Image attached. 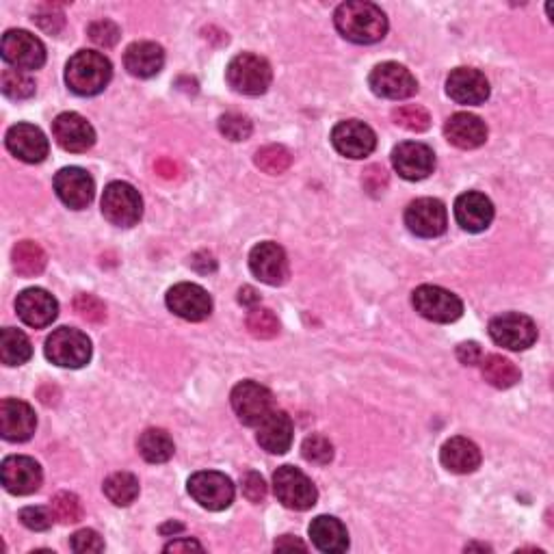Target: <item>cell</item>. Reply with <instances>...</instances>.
Masks as SVG:
<instances>
[{
  "label": "cell",
  "mask_w": 554,
  "mask_h": 554,
  "mask_svg": "<svg viewBox=\"0 0 554 554\" xmlns=\"http://www.w3.org/2000/svg\"><path fill=\"white\" fill-rule=\"evenodd\" d=\"M334 24L338 33L353 44H377L388 33V18L373 3L351 0L342 3L334 13Z\"/></svg>",
  "instance_id": "cell-1"
},
{
  "label": "cell",
  "mask_w": 554,
  "mask_h": 554,
  "mask_svg": "<svg viewBox=\"0 0 554 554\" xmlns=\"http://www.w3.org/2000/svg\"><path fill=\"white\" fill-rule=\"evenodd\" d=\"M113 78L111 61L96 50H81L65 65V83L76 96H98Z\"/></svg>",
  "instance_id": "cell-2"
},
{
  "label": "cell",
  "mask_w": 554,
  "mask_h": 554,
  "mask_svg": "<svg viewBox=\"0 0 554 554\" xmlns=\"http://www.w3.org/2000/svg\"><path fill=\"white\" fill-rule=\"evenodd\" d=\"M228 85L243 96H262L271 87L273 72L267 59L252 52L236 55L226 70Z\"/></svg>",
  "instance_id": "cell-3"
},
{
  "label": "cell",
  "mask_w": 554,
  "mask_h": 554,
  "mask_svg": "<svg viewBox=\"0 0 554 554\" xmlns=\"http://www.w3.org/2000/svg\"><path fill=\"white\" fill-rule=\"evenodd\" d=\"M46 358L61 368H83L91 360V340L81 329L61 327L46 338Z\"/></svg>",
  "instance_id": "cell-4"
},
{
  "label": "cell",
  "mask_w": 554,
  "mask_h": 554,
  "mask_svg": "<svg viewBox=\"0 0 554 554\" xmlns=\"http://www.w3.org/2000/svg\"><path fill=\"white\" fill-rule=\"evenodd\" d=\"M102 215L117 228H133L143 215L139 191L128 182H111L102 193Z\"/></svg>",
  "instance_id": "cell-5"
},
{
  "label": "cell",
  "mask_w": 554,
  "mask_h": 554,
  "mask_svg": "<svg viewBox=\"0 0 554 554\" xmlns=\"http://www.w3.org/2000/svg\"><path fill=\"white\" fill-rule=\"evenodd\" d=\"M412 306L422 319L433 323H455L464 314L461 299L442 286H418L412 293Z\"/></svg>",
  "instance_id": "cell-6"
},
{
  "label": "cell",
  "mask_w": 554,
  "mask_h": 554,
  "mask_svg": "<svg viewBox=\"0 0 554 554\" xmlns=\"http://www.w3.org/2000/svg\"><path fill=\"white\" fill-rule=\"evenodd\" d=\"M273 490L280 503L295 511H308L319 500L314 483L295 466H282L273 474Z\"/></svg>",
  "instance_id": "cell-7"
},
{
  "label": "cell",
  "mask_w": 554,
  "mask_h": 554,
  "mask_svg": "<svg viewBox=\"0 0 554 554\" xmlns=\"http://www.w3.org/2000/svg\"><path fill=\"white\" fill-rule=\"evenodd\" d=\"M189 494L197 505L208 511H223L234 503V483L230 477L215 470L195 472L187 483Z\"/></svg>",
  "instance_id": "cell-8"
},
{
  "label": "cell",
  "mask_w": 554,
  "mask_h": 554,
  "mask_svg": "<svg viewBox=\"0 0 554 554\" xmlns=\"http://www.w3.org/2000/svg\"><path fill=\"white\" fill-rule=\"evenodd\" d=\"M490 336L498 347H505L509 351H526L535 345L537 325L531 316L505 312L490 321Z\"/></svg>",
  "instance_id": "cell-9"
},
{
  "label": "cell",
  "mask_w": 554,
  "mask_h": 554,
  "mask_svg": "<svg viewBox=\"0 0 554 554\" xmlns=\"http://www.w3.org/2000/svg\"><path fill=\"white\" fill-rule=\"evenodd\" d=\"M0 52H3V59L9 65L22 72L39 70L46 63V46L42 44V39L29 31H7L3 35Z\"/></svg>",
  "instance_id": "cell-10"
},
{
  "label": "cell",
  "mask_w": 554,
  "mask_h": 554,
  "mask_svg": "<svg viewBox=\"0 0 554 554\" xmlns=\"http://www.w3.org/2000/svg\"><path fill=\"white\" fill-rule=\"evenodd\" d=\"M232 410L247 427H258L275 407L273 394L269 388L260 386L258 381H241L232 390Z\"/></svg>",
  "instance_id": "cell-11"
},
{
  "label": "cell",
  "mask_w": 554,
  "mask_h": 554,
  "mask_svg": "<svg viewBox=\"0 0 554 554\" xmlns=\"http://www.w3.org/2000/svg\"><path fill=\"white\" fill-rule=\"evenodd\" d=\"M368 85H371L375 96L386 100H405L412 98L418 91V81L414 74L405 65L394 61L379 63L371 76H368Z\"/></svg>",
  "instance_id": "cell-12"
},
{
  "label": "cell",
  "mask_w": 554,
  "mask_h": 554,
  "mask_svg": "<svg viewBox=\"0 0 554 554\" xmlns=\"http://www.w3.org/2000/svg\"><path fill=\"white\" fill-rule=\"evenodd\" d=\"M405 226L420 239H435L446 232V206L433 197H420L405 210Z\"/></svg>",
  "instance_id": "cell-13"
},
{
  "label": "cell",
  "mask_w": 554,
  "mask_h": 554,
  "mask_svg": "<svg viewBox=\"0 0 554 554\" xmlns=\"http://www.w3.org/2000/svg\"><path fill=\"white\" fill-rule=\"evenodd\" d=\"M167 308L184 321H204L213 312V299L202 286L182 282L167 293Z\"/></svg>",
  "instance_id": "cell-14"
},
{
  "label": "cell",
  "mask_w": 554,
  "mask_h": 554,
  "mask_svg": "<svg viewBox=\"0 0 554 554\" xmlns=\"http://www.w3.org/2000/svg\"><path fill=\"white\" fill-rule=\"evenodd\" d=\"M332 143L338 154L358 161V158L373 154V150L377 148V137L375 130L368 124L360 120H347L334 126Z\"/></svg>",
  "instance_id": "cell-15"
},
{
  "label": "cell",
  "mask_w": 554,
  "mask_h": 554,
  "mask_svg": "<svg viewBox=\"0 0 554 554\" xmlns=\"http://www.w3.org/2000/svg\"><path fill=\"white\" fill-rule=\"evenodd\" d=\"M249 269H252V273L262 284L269 286H282L290 273L286 252L271 241L260 243L252 249V254H249Z\"/></svg>",
  "instance_id": "cell-16"
},
{
  "label": "cell",
  "mask_w": 554,
  "mask_h": 554,
  "mask_svg": "<svg viewBox=\"0 0 554 554\" xmlns=\"http://www.w3.org/2000/svg\"><path fill=\"white\" fill-rule=\"evenodd\" d=\"M52 137L61 145L65 152L81 154L94 148L96 130L83 115L78 113H61L52 122Z\"/></svg>",
  "instance_id": "cell-17"
},
{
  "label": "cell",
  "mask_w": 554,
  "mask_h": 554,
  "mask_svg": "<svg viewBox=\"0 0 554 554\" xmlns=\"http://www.w3.org/2000/svg\"><path fill=\"white\" fill-rule=\"evenodd\" d=\"M392 165L405 180H425L435 169V154L425 143L405 141L392 150Z\"/></svg>",
  "instance_id": "cell-18"
},
{
  "label": "cell",
  "mask_w": 554,
  "mask_h": 554,
  "mask_svg": "<svg viewBox=\"0 0 554 554\" xmlns=\"http://www.w3.org/2000/svg\"><path fill=\"white\" fill-rule=\"evenodd\" d=\"M3 485L9 494L29 496L42 487L44 474L42 466L35 459L24 455H13L3 461Z\"/></svg>",
  "instance_id": "cell-19"
},
{
  "label": "cell",
  "mask_w": 554,
  "mask_h": 554,
  "mask_svg": "<svg viewBox=\"0 0 554 554\" xmlns=\"http://www.w3.org/2000/svg\"><path fill=\"white\" fill-rule=\"evenodd\" d=\"M55 191L65 206L83 210L94 200L96 182L81 167H65L55 176Z\"/></svg>",
  "instance_id": "cell-20"
},
{
  "label": "cell",
  "mask_w": 554,
  "mask_h": 554,
  "mask_svg": "<svg viewBox=\"0 0 554 554\" xmlns=\"http://www.w3.org/2000/svg\"><path fill=\"white\" fill-rule=\"evenodd\" d=\"M16 312L29 327L42 329L57 319L59 303L44 288H26L16 299Z\"/></svg>",
  "instance_id": "cell-21"
},
{
  "label": "cell",
  "mask_w": 554,
  "mask_h": 554,
  "mask_svg": "<svg viewBox=\"0 0 554 554\" xmlns=\"http://www.w3.org/2000/svg\"><path fill=\"white\" fill-rule=\"evenodd\" d=\"M37 418L33 407L18 399H5L0 403V433L7 442H26L33 438Z\"/></svg>",
  "instance_id": "cell-22"
},
{
  "label": "cell",
  "mask_w": 554,
  "mask_h": 554,
  "mask_svg": "<svg viewBox=\"0 0 554 554\" xmlns=\"http://www.w3.org/2000/svg\"><path fill=\"white\" fill-rule=\"evenodd\" d=\"M7 150L24 163H42L48 156V139L33 124H16L7 130Z\"/></svg>",
  "instance_id": "cell-23"
},
{
  "label": "cell",
  "mask_w": 554,
  "mask_h": 554,
  "mask_svg": "<svg viewBox=\"0 0 554 554\" xmlns=\"http://www.w3.org/2000/svg\"><path fill=\"white\" fill-rule=\"evenodd\" d=\"M455 219L466 232H483L494 221V204L487 195L479 191H468L457 197Z\"/></svg>",
  "instance_id": "cell-24"
},
{
  "label": "cell",
  "mask_w": 554,
  "mask_h": 554,
  "mask_svg": "<svg viewBox=\"0 0 554 554\" xmlns=\"http://www.w3.org/2000/svg\"><path fill=\"white\" fill-rule=\"evenodd\" d=\"M446 94L457 104H483L490 98V83L479 70L457 68L446 78Z\"/></svg>",
  "instance_id": "cell-25"
},
{
  "label": "cell",
  "mask_w": 554,
  "mask_h": 554,
  "mask_svg": "<svg viewBox=\"0 0 554 554\" xmlns=\"http://www.w3.org/2000/svg\"><path fill=\"white\" fill-rule=\"evenodd\" d=\"M293 420L282 410H273L258 425L256 440L271 455H284L293 446Z\"/></svg>",
  "instance_id": "cell-26"
},
{
  "label": "cell",
  "mask_w": 554,
  "mask_h": 554,
  "mask_svg": "<svg viewBox=\"0 0 554 554\" xmlns=\"http://www.w3.org/2000/svg\"><path fill=\"white\" fill-rule=\"evenodd\" d=\"M444 135L459 150L481 148L487 141V126L481 117L472 113H455L444 124Z\"/></svg>",
  "instance_id": "cell-27"
},
{
  "label": "cell",
  "mask_w": 554,
  "mask_h": 554,
  "mask_svg": "<svg viewBox=\"0 0 554 554\" xmlns=\"http://www.w3.org/2000/svg\"><path fill=\"white\" fill-rule=\"evenodd\" d=\"M440 461L448 472L472 474V472H477L481 466V451L472 440L457 435V438H451L444 442L442 451H440Z\"/></svg>",
  "instance_id": "cell-28"
},
{
  "label": "cell",
  "mask_w": 554,
  "mask_h": 554,
  "mask_svg": "<svg viewBox=\"0 0 554 554\" xmlns=\"http://www.w3.org/2000/svg\"><path fill=\"white\" fill-rule=\"evenodd\" d=\"M124 65L137 78H152L163 70L165 50L154 42H135L124 52Z\"/></svg>",
  "instance_id": "cell-29"
},
{
  "label": "cell",
  "mask_w": 554,
  "mask_h": 554,
  "mask_svg": "<svg viewBox=\"0 0 554 554\" xmlns=\"http://www.w3.org/2000/svg\"><path fill=\"white\" fill-rule=\"evenodd\" d=\"M310 537L312 544L321 552H345L349 548V535L345 524L332 516H319L314 518L310 524Z\"/></svg>",
  "instance_id": "cell-30"
},
{
  "label": "cell",
  "mask_w": 554,
  "mask_h": 554,
  "mask_svg": "<svg viewBox=\"0 0 554 554\" xmlns=\"http://www.w3.org/2000/svg\"><path fill=\"white\" fill-rule=\"evenodd\" d=\"M481 373L487 384L498 390L513 388L520 381V368L498 353L487 355L485 360H481Z\"/></svg>",
  "instance_id": "cell-31"
},
{
  "label": "cell",
  "mask_w": 554,
  "mask_h": 554,
  "mask_svg": "<svg viewBox=\"0 0 554 554\" xmlns=\"http://www.w3.org/2000/svg\"><path fill=\"white\" fill-rule=\"evenodd\" d=\"M139 453L148 464H165L176 453L174 440L165 429H145L139 438Z\"/></svg>",
  "instance_id": "cell-32"
},
{
  "label": "cell",
  "mask_w": 554,
  "mask_h": 554,
  "mask_svg": "<svg viewBox=\"0 0 554 554\" xmlns=\"http://www.w3.org/2000/svg\"><path fill=\"white\" fill-rule=\"evenodd\" d=\"M11 265L22 277H35L48 265V256L35 241H20L11 252Z\"/></svg>",
  "instance_id": "cell-33"
},
{
  "label": "cell",
  "mask_w": 554,
  "mask_h": 554,
  "mask_svg": "<svg viewBox=\"0 0 554 554\" xmlns=\"http://www.w3.org/2000/svg\"><path fill=\"white\" fill-rule=\"evenodd\" d=\"M31 355V340L20 329L5 327L0 332V360L5 366H22L31 360Z\"/></svg>",
  "instance_id": "cell-34"
},
{
  "label": "cell",
  "mask_w": 554,
  "mask_h": 554,
  "mask_svg": "<svg viewBox=\"0 0 554 554\" xmlns=\"http://www.w3.org/2000/svg\"><path fill=\"white\" fill-rule=\"evenodd\" d=\"M102 490L115 507H128L139 498V479L130 472H115L104 481Z\"/></svg>",
  "instance_id": "cell-35"
},
{
  "label": "cell",
  "mask_w": 554,
  "mask_h": 554,
  "mask_svg": "<svg viewBox=\"0 0 554 554\" xmlns=\"http://www.w3.org/2000/svg\"><path fill=\"white\" fill-rule=\"evenodd\" d=\"M254 163L260 171L269 176H280L293 163V156L284 148V145H265L256 152Z\"/></svg>",
  "instance_id": "cell-36"
},
{
  "label": "cell",
  "mask_w": 554,
  "mask_h": 554,
  "mask_svg": "<svg viewBox=\"0 0 554 554\" xmlns=\"http://www.w3.org/2000/svg\"><path fill=\"white\" fill-rule=\"evenodd\" d=\"M0 87L9 100H29L35 96V81L29 72L22 70H5Z\"/></svg>",
  "instance_id": "cell-37"
},
{
  "label": "cell",
  "mask_w": 554,
  "mask_h": 554,
  "mask_svg": "<svg viewBox=\"0 0 554 554\" xmlns=\"http://www.w3.org/2000/svg\"><path fill=\"white\" fill-rule=\"evenodd\" d=\"M50 511L59 524H76L83 520V503L72 492H59L52 498Z\"/></svg>",
  "instance_id": "cell-38"
},
{
  "label": "cell",
  "mask_w": 554,
  "mask_h": 554,
  "mask_svg": "<svg viewBox=\"0 0 554 554\" xmlns=\"http://www.w3.org/2000/svg\"><path fill=\"white\" fill-rule=\"evenodd\" d=\"M249 334L260 340H271L280 334V321L269 308H252L247 314Z\"/></svg>",
  "instance_id": "cell-39"
},
{
  "label": "cell",
  "mask_w": 554,
  "mask_h": 554,
  "mask_svg": "<svg viewBox=\"0 0 554 554\" xmlns=\"http://www.w3.org/2000/svg\"><path fill=\"white\" fill-rule=\"evenodd\" d=\"M392 120L397 126L410 130V133H425L431 126V115L427 109L416 107V104H405L392 111Z\"/></svg>",
  "instance_id": "cell-40"
},
{
  "label": "cell",
  "mask_w": 554,
  "mask_h": 554,
  "mask_svg": "<svg viewBox=\"0 0 554 554\" xmlns=\"http://www.w3.org/2000/svg\"><path fill=\"white\" fill-rule=\"evenodd\" d=\"M301 455L310 464L316 466H327L329 461L334 459V446L323 435H310V438L303 440L301 444Z\"/></svg>",
  "instance_id": "cell-41"
},
{
  "label": "cell",
  "mask_w": 554,
  "mask_h": 554,
  "mask_svg": "<svg viewBox=\"0 0 554 554\" xmlns=\"http://www.w3.org/2000/svg\"><path fill=\"white\" fill-rule=\"evenodd\" d=\"M219 130L221 135L230 141H247L252 137L254 126L241 113H226L219 117Z\"/></svg>",
  "instance_id": "cell-42"
},
{
  "label": "cell",
  "mask_w": 554,
  "mask_h": 554,
  "mask_svg": "<svg viewBox=\"0 0 554 554\" xmlns=\"http://www.w3.org/2000/svg\"><path fill=\"white\" fill-rule=\"evenodd\" d=\"M87 35H89V39L96 46H100V48H113L122 33H120V26H117L115 22H111V20H98V22H91L89 24Z\"/></svg>",
  "instance_id": "cell-43"
},
{
  "label": "cell",
  "mask_w": 554,
  "mask_h": 554,
  "mask_svg": "<svg viewBox=\"0 0 554 554\" xmlns=\"http://www.w3.org/2000/svg\"><path fill=\"white\" fill-rule=\"evenodd\" d=\"M74 310L89 323H102L107 319V308H104V303L94 295H76Z\"/></svg>",
  "instance_id": "cell-44"
},
{
  "label": "cell",
  "mask_w": 554,
  "mask_h": 554,
  "mask_svg": "<svg viewBox=\"0 0 554 554\" xmlns=\"http://www.w3.org/2000/svg\"><path fill=\"white\" fill-rule=\"evenodd\" d=\"M52 520H55L52 511L44 507H24L20 511V522L31 531H48L52 526Z\"/></svg>",
  "instance_id": "cell-45"
},
{
  "label": "cell",
  "mask_w": 554,
  "mask_h": 554,
  "mask_svg": "<svg viewBox=\"0 0 554 554\" xmlns=\"http://www.w3.org/2000/svg\"><path fill=\"white\" fill-rule=\"evenodd\" d=\"M241 487H243V496L249 500V503H254V505L265 503L267 483L258 472H254V470L245 472L243 479H241Z\"/></svg>",
  "instance_id": "cell-46"
},
{
  "label": "cell",
  "mask_w": 554,
  "mask_h": 554,
  "mask_svg": "<svg viewBox=\"0 0 554 554\" xmlns=\"http://www.w3.org/2000/svg\"><path fill=\"white\" fill-rule=\"evenodd\" d=\"M33 22L48 35H59L65 24V18L61 11H55L52 7H42L33 13Z\"/></svg>",
  "instance_id": "cell-47"
},
{
  "label": "cell",
  "mask_w": 554,
  "mask_h": 554,
  "mask_svg": "<svg viewBox=\"0 0 554 554\" xmlns=\"http://www.w3.org/2000/svg\"><path fill=\"white\" fill-rule=\"evenodd\" d=\"M70 546L74 552H102L104 550V539L91 529H83L72 535L70 539Z\"/></svg>",
  "instance_id": "cell-48"
},
{
  "label": "cell",
  "mask_w": 554,
  "mask_h": 554,
  "mask_svg": "<svg viewBox=\"0 0 554 554\" xmlns=\"http://www.w3.org/2000/svg\"><path fill=\"white\" fill-rule=\"evenodd\" d=\"M457 360L464 366H477L483 360V351L477 342H461L457 347Z\"/></svg>",
  "instance_id": "cell-49"
},
{
  "label": "cell",
  "mask_w": 554,
  "mask_h": 554,
  "mask_svg": "<svg viewBox=\"0 0 554 554\" xmlns=\"http://www.w3.org/2000/svg\"><path fill=\"white\" fill-rule=\"evenodd\" d=\"M191 267L200 273H213L217 269V260L208 252H200L191 258Z\"/></svg>",
  "instance_id": "cell-50"
},
{
  "label": "cell",
  "mask_w": 554,
  "mask_h": 554,
  "mask_svg": "<svg viewBox=\"0 0 554 554\" xmlns=\"http://www.w3.org/2000/svg\"><path fill=\"white\" fill-rule=\"evenodd\" d=\"M191 550H197L202 552V544H197L195 539H174V542L165 546V552H191Z\"/></svg>",
  "instance_id": "cell-51"
},
{
  "label": "cell",
  "mask_w": 554,
  "mask_h": 554,
  "mask_svg": "<svg viewBox=\"0 0 554 554\" xmlns=\"http://www.w3.org/2000/svg\"><path fill=\"white\" fill-rule=\"evenodd\" d=\"M239 301L243 303V306H247V308H256L258 303H260L258 290L252 288V286H243V288L239 290Z\"/></svg>",
  "instance_id": "cell-52"
},
{
  "label": "cell",
  "mask_w": 554,
  "mask_h": 554,
  "mask_svg": "<svg viewBox=\"0 0 554 554\" xmlns=\"http://www.w3.org/2000/svg\"><path fill=\"white\" fill-rule=\"evenodd\" d=\"M295 548L297 550H308V546L303 542H299V539L293 537V535H282L275 542V550H295Z\"/></svg>",
  "instance_id": "cell-53"
},
{
  "label": "cell",
  "mask_w": 554,
  "mask_h": 554,
  "mask_svg": "<svg viewBox=\"0 0 554 554\" xmlns=\"http://www.w3.org/2000/svg\"><path fill=\"white\" fill-rule=\"evenodd\" d=\"M154 167H156V174L163 178H176V174H178L176 163L169 161V158H161V161H158Z\"/></svg>",
  "instance_id": "cell-54"
},
{
  "label": "cell",
  "mask_w": 554,
  "mask_h": 554,
  "mask_svg": "<svg viewBox=\"0 0 554 554\" xmlns=\"http://www.w3.org/2000/svg\"><path fill=\"white\" fill-rule=\"evenodd\" d=\"M184 529V526L182 524H178V522H169V524H165V526H161V533H169V531H182Z\"/></svg>",
  "instance_id": "cell-55"
}]
</instances>
